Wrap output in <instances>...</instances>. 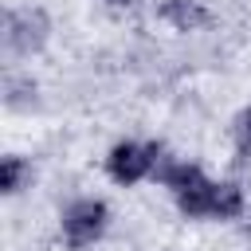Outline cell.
<instances>
[{
  "label": "cell",
  "instance_id": "ba28073f",
  "mask_svg": "<svg viewBox=\"0 0 251 251\" xmlns=\"http://www.w3.org/2000/svg\"><path fill=\"white\" fill-rule=\"evenodd\" d=\"M24 176H27V161H24V157H16V153H8V157H4V169H0V188H4L8 196H12V192H20Z\"/></svg>",
  "mask_w": 251,
  "mask_h": 251
},
{
  "label": "cell",
  "instance_id": "277c9868",
  "mask_svg": "<svg viewBox=\"0 0 251 251\" xmlns=\"http://www.w3.org/2000/svg\"><path fill=\"white\" fill-rule=\"evenodd\" d=\"M161 20H169L176 31H196L200 24H208V12L200 8V0H165Z\"/></svg>",
  "mask_w": 251,
  "mask_h": 251
},
{
  "label": "cell",
  "instance_id": "30bf717a",
  "mask_svg": "<svg viewBox=\"0 0 251 251\" xmlns=\"http://www.w3.org/2000/svg\"><path fill=\"white\" fill-rule=\"evenodd\" d=\"M114 4H122V0H114Z\"/></svg>",
  "mask_w": 251,
  "mask_h": 251
},
{
  "label": "cell",
  "instance_id": "5b68a950",
  "mask_svg": "<svg viewBox=\"0 0 251 251\" xmlns=\"http://www.w3.org/2000/svg\"><path fill=\"white\" fill-rule=\"evenodd\" d=\"M212 192H216V184L200 176L196 184H188L184 192H176V204H180L184 216H212Z\"/></svg>",
  "mask_w": 251,
  "mask_h": 251
},
{
  "label": "cell",
  "instance_id": "3957f363",
  "mask_svg": "<svg viewBox=\"0 0 251 251\" xmlns=\"http://www.w3.org/2000/svg\"><path fill=\"white\" fill-rule=\"evenodd\" d=\"M43 31H47L43 12L24 8V12H12V16H8V31H4V39H8V47H12V51L31 55V51L43 43Z\"/></svg>",
  "mask_w": 251,
  "mask_h": 251
},
{
  "label": "cell",
  "instance_id": "7a4b0ae2",
  "mask_svg": "<svg viewBox=\"0 0 251 251\" xmlns=\"http://www.w3.org/2000/svg\"><path fill=\"white\" fill-rule=\"evenodd\" d=\"M106 220H110V212H106L102 200H94V196L75 200V204L63 212V235H67V243H71L75 251H82V247H90V243L106 231Z\"/></svg>",
  "mask_w": 251,
  "mask_h": 251
},
{
  "label": "cell",
  "instance_id": "52a82bcc",
  "mask_svg": "<svg viewBox=\"0 0 251 251\" xmlns=\"http://www.w3.org/2000/svg\"><path fill=\"white\" fill-rule=\"evenodd\" d=\"M200 176H204V173H200L192 161H165V165H161V180H165L173 192H184V188L196 184Z\"/></svg>",
  "mask_w": 251,
  "mask_h": 251
},
{
  "label": "cell",
  "instance_id": "6da1fadb",
  "mask_svg": "<svg viewBox=\"0 0 251 251\" xmlns=\"http://www.w3.org/2000/svg\"><path fill=\"white\" fill-rule=\"evenodd\" d=\"M161 165V145H133V141H118L106 157V173L118 184H137L141 176H149Z\"/></svg>",
  "mask_w": 251,
  "mask_h": 251
},
{
  "label": "cell",
  "instance_id": "8992f818",
  "mask_svg": "<svg viewBox=\"0 0 251 251\" xmlns=\"http://www.w3.org/2000/svg\"><path fill=\"white\" fill-rule=\"evenodd\" d=\"M239 212H243V188L239 184H216V192H212V216L235 220Z\"/></svg>",
  "mask_w": 251,
  "mask_h": 251
},
{
  "label": "cell",
  "instance_id": "9c48e42d",
  "mask_svg": "<svg viewBox=\"0 0 251 251\" xmlns=\"http://www.w3.org/2000/svg\"><path fill=\"white\" fill-rule=\"evenodd\" d=\"M235 153H239V157H251V110L239 114V126H235Z\"/></svg>",
  "mask_w": 251,
  "mask_h": 251
}]
</instances>
